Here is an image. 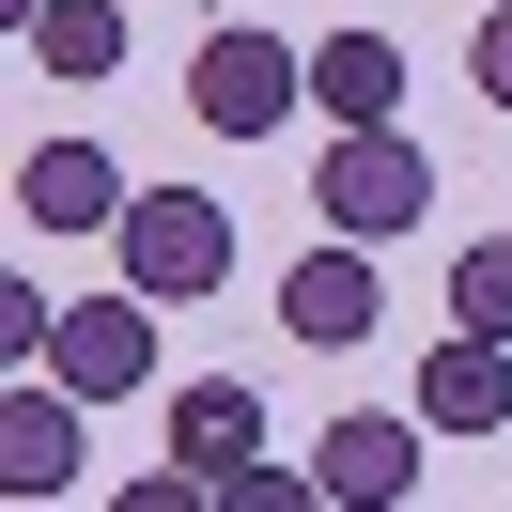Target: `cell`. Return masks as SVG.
I'll use <instances>...</instances> for the list:
<instances>
[{
	"mask_svg": "<svg viewBox=\"0 0 512 512\" xmlns=\"http://www.w3.org/2000/svg\"><path fill=\"white\" fill-rule=\"evenodd\" d=\"M187 109L218 140H280L295 109H311V47H280V32H249V16H218V32L187 47Z\"/></svg>",
	"mask_w": 512,
	"mask_h": 512,
	"instance_id": "cell-1",
	"label": "cell"
},
{
	"mask_svg": "<svg viewBox=\"0 0 512 512\" xmlns=\"http://www.w3.org/2000/svg\"><path fill=\"white\" fill-rule=\"evenodd\" d=\"M311 218L357 233V249H388V233L435 218V156H419L404 125H342V140H326V171H311Z\"/></svg>",
	"mask_w": 512,
	"mask_h": 512,
	"instance_id": "cell-2",
	"label": "cell"
},
{
	"mask_svg": "<svg viewBox=\"0 0 512 512\" xmlns=\"http://www.w3.org/2000/svg\"><path fill=\"white\" fill-rule=\"evenodd\" d=\"M125 280L156 295V311H202V295L233 280V202H202V187H140V202H125Z\"/></svg>",
	"mask_w": 512,
	"mask_h": 512,
	"instance_id": "cell-3",
	"label": "cell"
},
{
	"mask_svg": "<svg viewBox=\"0 0 512 512\" xmlns=\"http://www.w3.org/2000/svg\"><path fill=\"white\" fill-rule=\"evenodd\" d=\"M78 419H94V404H78L47 357H16V388H0V481H16L32 512H47V497H78V450H94Z\"/></svg>",
	"mask_w": 512,
	"mask_h": 512,
	"instance_id": "cell-4",
	"label": "cell"
},
{
	"mask_svg": "<svg viewBox=\"0 0 512 512\" xmlns=\"http://www.w3.org/2000/svg\"><path fill=\"white\" fill-rule=\"evenodd\" d=\"M47 373L78 388V404H125V388H156V295H78L63 326H47Z\"/></svg>",
	"mask_w": 512,
	"mask_h": 512,
	"instance_id": "cell-5",
	"label": "cell"
},
{
	"mask_svg": "<svg viewBox=\"0 0 512 512\" xmlns=\"http://www.w3.org/2000/svg\"><path fill=\"white\" fill-rule=\"evenodd\" d=\"M280 326H295L311 357L373 342V326H388V280H373V249H357V233H311V249L280 264Z\"/></svg>",
	"mask_w": 512,
	"mask_h": 512,
	"instance_id": "cell-6",
	"label": "cell"
},
{
	"mask_svg": "<svg viewBox=\"0 0 512 512\" xmlns=\"http://www.w3.org/2000/svg\"><path fill=\"white\" fill-rule=\"evenodd\" d=\"M125 156H109V140H32V156H16V218L32 233H125Z\"/></svg>",
	"mask_w": 512,
	"mask_h": 512,
	"instance_id": "cell-7",
	"label": "cell"
},
{
	"mask_svg": "<svg viewBox=\"0 0 512 512\" xmlns=\"http://www.w3.org/2000/svg\"><path fill=\"white\" fill-rule=\"evenodd\" d=\"M419 435H435V419H326V435H311V481H326V497H342V512H404L419 497Z\"/></svg>",
	"mask_w": 512,
	"mask_h": 512,
	"instance_id": "cell-8",
	"label": "cell"
},
{
	"mask_svg": "<svg viewBox=\"0 0 512 512\" xmlns=\"http://www.w3.org/2000/svg\"><path fill=\"white\" fill-rule=\"evenodd\" d=\"M419 419H435V435H512V342H497V326H435Z\"/></svg>",
	"mask_w": 512,
	"mask_h": 512,
	"instance_id": "cell-9",
	"label": "cell"
},
{
	"mask_svg": "<svg viewBox=\"0 0 512 512\" xmlns=\"http://www.w3.org/2000/svg\"><path fill=\"white\" fill-rule=\"evenodd\" d=\"M171 450H187L202 481H233V466L264 450V388H249V373H187V388H171Z\"/></svg>",
	"mask_w": 512,
	"mask_h": 512,
	"instance_id": "cell-10",
	"label": "cell"
},
{
	"mask_svg": "<svg viewBox=\"0 0 512 512\" xmlns=\"http://www.w3.org/2000/svg\"><path fill=\"white\" fill-rule=\"evenodd\" d=\"M311 109L326 125H404V47L388 32H326L311 47Z\"/></svg>",
	"mask_w": 512,
	"mask_h": 512,
	"instance_id": "cell-11",
	"label": "cell"
},
{
	"mask_svg": "<svg viewBox=\"0 0 512 512\" xmlns=\"http://www.w3.org/2000/svg\"><path fill=\"white\" fill-rule=\"evenodd\" d=\"M16 47H32V78H125V0H47Z\"/></svg>",
	"mask_w": 512,
	"mask_h": 512,
	"instance_id": "cell-12",
	"label": "cell"
},
{
	"mask_svg": "<svg viewBox=\"0 0 512 512\" xmlns=\"http://www.w3.org/2000/svg\"><path fill=\"white\" fill-rule=\"evenodd\" d=\"M450 326H497L512 342V233H481V249L450 264Z\"/></svg>",
	"mask_w": 512,
	"mask_h": 512,
	"instance_id": "cell-13",
	"label": "cell"
},
{
	"mask_svg": "<svg viewBox=\"0 0 512 512\" xmlns=\"http://www.w3.org/2000/svg\"><path fill=\"white\" fill-rule=\"evenodd\" d=\"M311 497H326V481H311V466H264V450L218 481V512H311Z\"/></svg>",
	"mask_w": 512,
	"mask_h": 512,
	"instance_id": "cell-14",
	"label": "cell"
},
{
	"mask_svg": "<svg viewBox=\"0 0 512 512\" xmlns=\"http://www.w3.org/2000/svg\"><path fill=\"white\" fill-rule=\"evenodd\" d=\"M47 326H63V311H47L32 280H0V357H47Z\"/></svg>",
	"mask_w": 512,
	"mask_h": 512,
	"instance_id": "cell-15",
	"label": "cell"
},
{
	"mask_svg": "<svg viewBox=\"0 0 512 512\" xmlns=\"http://www.w3.org/2000/svg\"><path fill=\"white\" fill-rule=\"evenodd\" d=\"M466 78H481V94L512 109V0H497V16H481V32H466Z\"/></svg>",
	"mask_w": 512,
	"mask_h": 512,
	"instance_id": "cell-16",
	"label": "cell"
},
{
	"mask_svg": "<svg viewBox=\"0 0 512 512\" xmlns=\"http://www.w3.org/2000/svg\"><path fill=\"white\" fill-rule=\"evenodd\" d=\"M32 16H47V0H0V32H32Z\"/></svg>",
	"mask_w": 512,
	"mask_h": 512,
	"instance_id": "cell-17",
	"label": "cell"
}]
</instances>
